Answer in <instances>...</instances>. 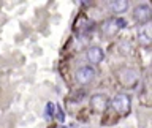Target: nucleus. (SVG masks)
<instances>
[{
	"instance_id": "nucleus-1",
	"label": "nucleus",
	"mask_w": 152,
	"mask_h": 128,
	"mask_svg": "<svg viewBox=\"0 0 152 128\" xmlns=\"http://www.w3.org/2000/svg\"><path fill=\"white\" fill-rule=\"evenodd\" d=\"M130 106H132V98H130V95H127V93H121L113 100V108L116 109L119 114H127L130 111Z\"/></svg>"
},
{
	"instance_id": "nucleus-2",
	"label": "nucleus",
	"mask_w": 152,
	"mask_h": 128,
	"mask_svg": "<svg viewBox=\"0 0 152 128\" xmlns=\"http://www.w3.org/2000/svg\"><path fill=\"white\" fill-rule=\"evenodd\" d=\"M76 81H78L79 84H89L92 82L94 78H95V68L90 65H84L81 66V68L76 70Z\"/></svg>"
},
{
	"instance_id": "nucleus-3",
	"label": "nucleus",
	"mask_w": 152,
	"mask_h": 128,
	"mask_svg": "<svg viewBox=\"0 0 152 128\" xmlns=\"http://www.w3.org/2000/svg\"><path fill=\"white\" fill-rule=\"evenodd\" d=\"M151 14H152V11H151V7L147 3H141V5H138V7L133 9V17H135V21L141 22V24L149 22Z\"/></svg>"
},
{
	"instance_id": "nucleus-4",
	"label": "nucleus",
	"mask_w": 152,
	"mask_h": 128,
	"mask_svg": "<svg viewBox=\"0 0 152 128\" xmlns=\"http://www.w3.org/2000/svg\"><path fill=\"white\" fill-rule=\"evenodd\" d=\"M122 27H127V22L124 21L122 17H119V19H108V21L103 24V32H106L108 35H113V33H116L119 28H122Z\"/></svg>"
},
{
	"instance_id": "nucleus-5",
	"label": "nucleus",
	"mask_w": 152,
	"mask_h": 128,
	"mask_svg": "<svg viewBox=\"0 0 152 128\" xmlns=\"http://www.w3.org/2000/svg\"><path fill=\"white\" fill-rule=\"evenodd\" d=\"M152 28H151V22H146L142 24L138 30V40H140V44L142 46H149L151 41H152Z\"/></svg>"
},
{
	"instance_id": "nucleus-6",
	"label": "nucleus",
	"mask_w": 152,
	"mask_h": 128,
	"mask_svg": "<svg viewBox=\"0 0 152 128\" xmlns=\"http://www.w3.org/2000/svg\"><path fill=\"white\" fill-rule=\"evenodd\" d=\"M86 59H87L92 65H97L104 59V54L98 46H92V47H89V49L86 51Z\"/></svg>"
},
{
	"instance_id": "nucleus-7",
	"label": "nucleus",
	"mask_w": 152,
	"mask_h": 128,
	"mask_svg": "<svg viewBox=\"0 0 152 128\" xmlns=\"http://www.w3.org/2000/svg\"><path fill=\"white\" fill-rule=\"evenodd\" d=\"M90 104L95 111H104L108 106V97L104 93H95L92 98H90Z\"/></svg>"
},
{
	"instance_id": "nucleus-8",
	"label": "nucleus",
	"mask_w": 152,
	"mask_h": 128,
	"mask_svg": "<svg viewBox=\"0 0 152 128\" xmlns=\"http://www.w3.org/2000/svg\"><path fill=\"white\" fill-rule=\"evenodd\" d=\"M119 79H121V82L124 85H133V84L136 82L138 76H136V73L133 70L125 68V70H122L121 73H119Z\"/></svg>"
},
{
	"instance_id": "nucleus-9",
	"label": "nucleus",
	"mask_w": 152,
	"mask_h": 128,
	"mask_svg": "<svg viewBox=\"0 0 152 128\" xmlns=\"http://www.w3.org/2000/svg\"><path fill=\"white\" fill-rule=\"evenodd\" d=\"M128 7V2L125 0H116V2H109V8L114 13H124Z\"/></svg>"
},
{
	"instance_id": "nucleus-10",
	"label": "nucleus",
	"mask_w": 152,
	"mask_h": 128,
	"mask_svg": "<svg viewBox=\"0 0 152 128\" xmlns=\"http://www.w3.org/2000/svg\"><path fill=\"white\" fill-rule=\"evenodd\" d=\"M54 111H56V106H54V103H48L46 104V109H45V116L49 119L54 116Z\"/></svg>"
},
{
	"instance_id": "nucleus-11",
	"label": "nucleus",
	"mask_w": 152,
	"mask_h": 128,
	"mask_svg": "<svg viewBox=\"0 0 152 128\" xmlns=\"http://www.w3.org/2000/svg\"><path fill=\"white\" fill-rule=\"evenodd\" d=\"M57 119H59L60 122H64V119H65V114L62 112V109H60V108L57 109Z\"/></svg>"
}]
</instances>
